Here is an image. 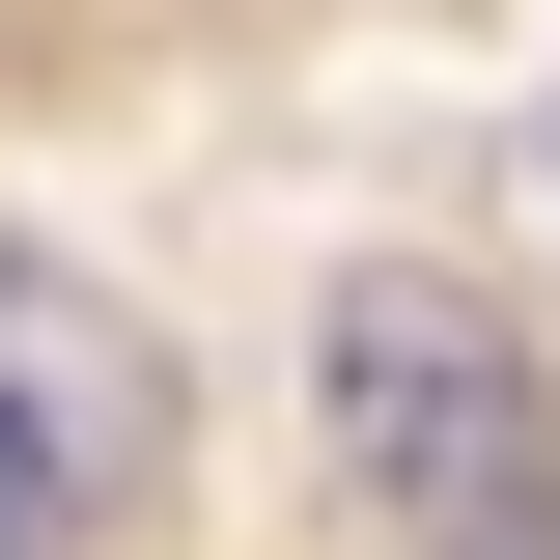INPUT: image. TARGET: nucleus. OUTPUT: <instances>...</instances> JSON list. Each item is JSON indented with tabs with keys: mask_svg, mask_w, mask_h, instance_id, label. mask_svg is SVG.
Instances as JSON below:
<instances>
[{
	"mask_svg": "<svg viewBox=\"0 0 560 560\" xmlns=\"http://www.w3.org/2000/svg\"><path fill=\"white\" fill-rule=\"evenodd\" d=\"M57 504H84L57 477V393H0V560H57Z\"/></svg>",
	"mask_w": 560,
	"mask_h": 560,
	"instance_id": "obj_2",
	"label": "nucleus"
},
{
	"mask_svg": "<svg viewBox=\"0 0 560 560\" xmlns=\"http://www.w3.org/2000/svg\"><path fill=\"white\" fill-rule=\"evenodd\" d=\"M337 448L393 477L420 560H560V420H533V337L477 280H337Z\"/></svg>",
	"mask_w": 560,
	"mask_h": 560,
	"instance_id": "obj_1",
	"label": "nucleus"
}]
</instances>
